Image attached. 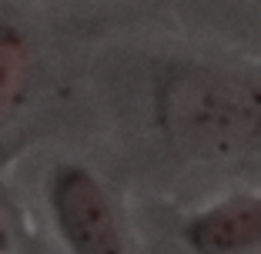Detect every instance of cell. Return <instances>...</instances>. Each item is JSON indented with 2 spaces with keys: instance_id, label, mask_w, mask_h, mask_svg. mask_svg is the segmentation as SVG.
Masks as SVG:
<instances>
[{
  "instance_id": "277c9868",
  "label": "cell",
  "mask_w": 261,
  "mask_h": 254,
  "mask_svg": "<svg viewBox=\"0 0 261 254\" xmlns=\"http://www.w3.org/2000/svg\"><path fill=\"white\" fill-rule=\"evenodd\" d=\"M27 70H31L27 40L20 37L17 27L0 23V117L20 100L27 87Z\"/></svg>"
},
{
  "instance_id": "5b68a950",
  "label": "cell",
  "mask_w": 261,
  "mask_h": 254,
  "mask_svg": "<svg viewBox=\"0 0 261 254\" xmlns=\"http://www.w3.org/2000/svg\"><path fill=\"white\" fill-rule=\"evenodd\" d=\"M7 247V231H4V224H0V251Z\"/></svg>"
},
{
  "instance_id": "6da1fadb",
  "label": "cell",
  "mask_w": 261,
  "mask_h": 254,
  "mask_svg": "<svg viewBox=\"0 0 261 254\" xmlns=\"http://www.w3.org/2000/svg\"><path fill=\"white\" fill-rule=\"evenodd\" d=\"M164 134L198 154H231L261 137V87L207 67H177L158 87Z\"/></svg>"
},
{
  "instance_id": "7a4b0ae2",
  "label": "cell",
  "mask_w": 261,
  "mask_h": 254,
  "mask_svg": "<svg viewBox=\"0 0 261 254\" xmlns=\"http://www.w3.org/2000/svg\"><path fill=\"white\" fill-rule=\"evenodd\" d=\"M50 208L74 254H127L114 204L91 171L67 164L50 181Z\"/></svg>"
},
{
  "instance_id": "3957f363",
  "label": "cell",
  "mask_w": 261,
  "mask_h": 254,
  "mask_svg": "<svg viewBox=\"0 0 261 254\" xmlns=\"http://www.w3.org/2000/svg\"><path fill=\"white\" fill-rule=\"evenodd\" d=\"M185 241L198 254H241L261 244V194L211 204L185 224Z\"/></svg>"
}]
</instances>
